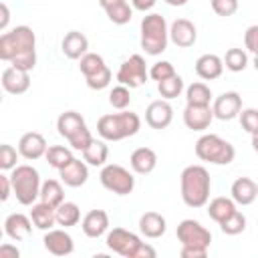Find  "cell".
Listing matches in <instances>:
<instances>
[{
  "label": "cell",
  "mask_w": 258,
  "mask_h": 258,
  "mask_svg": "<svg viewBox=\"0 0 258 258\" xmlns=\"http://www.w3.org/2000/svg\"><path fill=\"white\" fill-rule=\"evenodd\" d=\"M179 254H181V258H206V256H208V250H202V248H187V246H181Z\"/></svg>",
  "instance_id": "7dc6e473"
},
{
  "label": "cell",
  "mask_w": 258,
  "mask_h": 258,
  "mask_svg": "<svg viewBox=\"0 0 258 258\" xmlns=\"http://www.w3.org/2000/svg\"><path fill=\"white\" fill-rule=\"evenodd\" d=\"M58 177L69 187H81L89 179V165L77 157H73L64 167L58 169Z\"/></svg>",
  "instance_id": "ffe728a7"
},
{
  "label": "cell",
  "mask_w": 258,
  "mask_h": 258,
  "mask_svg": "<svg viewBox=\"0 0 258 258\" xmlns=\"http://www.w3.org/2000/svg\"><path fill=\"white\" fill-rule=\"evenodd\" d=\"M157 91H159L161 99L171 101V99H175V97L181 95V91H183V79L175 73V75H171L169 79L159 81V83H157Z\"/></svg>",
  "instance_id": "8d00e7d4"
},
{
  "label": "cell",
  "mask_w": 258,
  "mask_h": 258,
  "mask_svg": "<svg viewBox=\"0 0 258 258\" xmlns=\"http://www.w3.org/2000/svg\"><path fill=\"white\" fill-rule=\"evenodd\" d=\"M173 121V107L165 99L151 101L145 109V123L151 129H165Z\"/></svg>",
  "instance_id": "5bb4252c"
},
{
  "label": "cell",
  "mask_w": 258,
  "mask_h": 258,
  "mask_svg": "<svg viewBox=\"0 0 258 258\" xmlns=\"http://www.w3.org/2000/svg\"><path fill=\"white\" fill-rule=\"evenodd\" d=\"M105 244L111 252L123 256V258H155L157 252L153 246L143 242L137 234L125 230V228H113L107 230Z\"/></svg>",
  "instance_id": "277c9868"
},
{
  "label": "cell",
  "mask_w": 258,
  "mask_h": 258,
  "mask_svg": "<svg viewBox=\"0 0 258 258\" xmlns=\"http://www.w3.org/2000/svg\"><path fill=\"white\" fill-rule=\"evenodd\" d=\"M0 105H2V91H0Z\"/></svg>",
  "instance_id": "db71d44e"
},
{
  "label": "cell",
  "mask_w": 258,
  "mask_h": 258,
  "mask_svg": "<svg viewBox=\"0 0 258 258\" xmlns=\"http://www.w3.org/2000/svg\"><path fill=\"white\" fill-rule=\"evenodd\" d=\"M0 85L8 95H22L30 89V73L16 67H8L0 77Z\"/></svg>",
  "instance_id": "2e32d148"
},
{
  "label": "cell",
  "mask_w": 258,
  "mask_h": 258,
  "mask_svg": "<svg viewBox=\"0 0 258 258\" xmlns=\"http://www.w3.org/2000/svg\"><path fill=\"white\" fill-rule=\"evenodd\" d=\"M83 127H87V123H85L83 115L77 113V111H64V113H60L58 119H56V131H58V135L64 137L67 141H69L75 133H79Z\"/></svg>",
  "instance_id": "83f0119b"
},
{
  "label": "cell",
  "mask_w": 258,
  "mask_h": 258,
  "mask_svg": "<svg viewBox=\"0 0 258 258\" xmlns=\"http://www.w3.org/2000/svg\"><path fill=\"white\" fill-rule=\"evenodd\" d=\"M79 69L85 77V83L89 89L93 91H103L109 87L111 79H113V73L111 69L105 64V58L97 52H85L81 58H79Z\"/></svg>",
  "instance_id": "ba28073f"
},
{
  "label": "cell",
  "mask_w": 258,
  "mask_h": 258,
  "mask_svg": "<svg viewBox=\"0 0 258 258\" xmlns=\"http://www.w3.org/2000/svg\"><path fill=\"white\" fill-rule=\"evenodd\" d=\"M99 179H101L105 189H109L117 196H129L135 189L133 173L119 163H105L101 173H99Z\"/></svg>",
  "instance_id": "9c48e42d"
},
{
  "label": "cell",
  "mask_w": 258,
  "mask_h": 258,
  "mask_svg": "<svg viewBox=\"0 0 258 258\" xmlns=\"http://www.w3.org/2000/svg\"><path fill=\"white\" fill-rule=\"evenodd\" d=\"M91 141H93V135H91L89 127H83L79 133H75V135L69 139V145H71L73 149H77V151H83Z\"/></svg>",
  "instance_id": "ee69618b"
},
{
  "label": "cell",
  "mask_w": 258,
  "mask_h": 258,
  "mask_svg": "<svg viewBox=\"0 0 258 258\" xmlns=\"http://www.w3.org/2000/svg\"><path fill=\"white\" fill-rule=\"evenodd\" d=\"M44 157H46V163H48L50 167L60 169V167H64L75 155H73V151H71L69 147H64V145H50V147H46Z\"/></svg>",
  "instance_id": "e575fe53"
},
{
  "label": "cell",
  "mask_w": 258,
  "mask_h": 258,
  "mask_svg": "<svg viewBox=\"0 0 258 258\" xmlns=\"http://www.w3.org/2000/svg\"><path fill=\"white\" fill-rule=\"evenodd\" d=\"M234 210H236V204L232 202V198H224V196L214 198V200L208 204V216H210L216 224L224 222Z\"/></svg>",
  "instance_id": "d6a6232c"
},
{
  "label": "cell",
  "mask_w": 258,
  "mask_h": 258,
  "mask_svg": "<svg viewBox=\"0 0 258 258\" xmlns=\"http://www.w3.org/2000/svg\"><path fill=\"white\" fill-rule=\"evenodd\" d=\"M30 222L34 228L38 230H50L56 222H54V208L44 204V202H34L30 206Z\"/></svg>",
  "instance_id": "f546056e"
},
{
  "label": "cell",
  "mask_w": 258,
  "mask_h": 258,
  "mask_svg": "<svg viewBox=\"0 0 258 258\" xmlns=\"http://www.w3.org/2000/svg\"><path fill=\"white\" fill-rule=\"evenodd\" d=\"M42 242H44V248H46L52 256H69V254H73V250H75L73 236H71L69 232H64V230H54V228L46 230Z\"/></svg>",
  "instance_id": "d6986e66"
},
{
  "label": "cell",
  "mask_w": 258,
  "mask_h": 258,
  "mask_svg": "<svg viewBox=\"0 0 258 258\" xmlns=\"http://www.w3.org/2000/svg\"><path fill=\"white\" fill-rule=\"evenodd\" d=\"M256 36H258V26H256V24L248 26V30H246V34H244V44H246L248 52H252V54L258 50V42H256Z\"/></svg>",
  "instance_id": "f6af8a7d"
},
{
  "label": "cell",
  "mask_w": 258,
  "mask_h": 258,
  "mask_svg": "<svg viewBox=\"0 0 258 258\" xmlns=\"http://www.w3.org/2000/svg\"><path fill=\"white\" fill-rule=\"evenodd\" d=\"M167 230V220L165 216H161L159 212H145L139 218V232L149 238V240H157L165 234Z\"/></svg>",
  "instance_id": "d4e9b609"
},
{
  "label": "cell",
  "mask_w": 258,
  "mask_h": 258,
  "mask_svg": "<svg viewBox=\"0 0 258 258\" xmlns=\"http://www.w3.org/2000/svg\"><path fill=\"white\" fill-rule=\"evenodd\" d=\"M129 165L135 173L147 175L157 167V153L151 147H137L129 155Z\"/></svg>",
  "instance_id": "cb8c5ba5"
},
{
  "label": "cell",
  "mask_w": 258,
  "mask_h": 258,
  "mask_svg": "<svg viewBox=\"0 0 258 258\" xmlns=\"http://www.w3.org/2000/svg\"><path fill=\"white\" fill-rule=\"evenodd\" d=\"M212 177L204 165H187L179 173V191L187 208H204L210 200Z\"/></svg>",
  "instance_id": "7a4b0ae2"
},
{
  "label": "cell",
  "mask_w": 258,
  "mask_h": 258,
  "mask_svg": "<svg viewBox=\"0 0 258 258\" xmlns=\"http://www.w3.org/2000/svg\"><path fill=\"white\" fill-rule=\"evenodd\" d=\"M167 38L179 48H189L198 40V28L187 18H175L167 26Z\"/></svg>",
  "instance_id": "7c38bea8"
},
{
  "label": "cell",
  "mask_w": 258,
  "mask_h": 258,
  "mask_svg": "<svg viewBox=\"0 0 258 258\" xmlns=\"http://www.w3.org/2000/svg\"><path fill=\"white\" fill-rule=\"evenodd\" d=\"M46 139L38 133V131H28V133H24L20 139H18V153H20V157H24V159H28V161H36V159H40V157H44V153H46Z\"/></svg>",
  "instance_id": "9a60e30c"
},
{
  "label": "cell",
  "mask_w": 258,
  "mask_h": 258,
  "mask_svg": "<svg viewBox=\"0 0 258 258\" xmlns=\"http://www.w3.org/2000/svg\"><path fill=\"white\" fill-rule=\"evenodd\" d=\"M109 103H111V107L117 109V111L127 109L129 103H131V89L125 87V85H117V87H113L111 93H109Z\"/></svg>",
  "instance_id": "f35d334b"
},
{
  "label": "cell",
  "mask_w": 258,
  "mask_h": 258,
  "mask_svg": "<svg viewBox=\"0 0 258 258\" xmlns=\"http://www.w3.org/2000/svg\"><path fill=\"white\" fill-rule=\"evenodd\" d=\"M157 0H131V8L139 10V12H149L155 6Z\"/></svg>",
  "instance_id": "681fc988"
},
{
  "label": "cell",
  "mask_w": 258,
  "mask_h": 258,
  "mask_svg": "<svg viewBox=\"0 0 258 258\" xmlns=\"http://www.w3.org/2000/svg\"><path fill=\"white\" fill-rule=\"evenodd\" d=\"M194 151L200 161H206L212 165H230L236 157L234 145L216 133H204L196 141Z\"/></svg>",
  "instance_id": "5b68a950"
},
{
  "label": "cell",
  "mask_w": 258,
  "mask_h": 258,
  "mask_svg": "<svg viewBox=\"0 0 258 258\" xmlns=\"http://www.w3.org/2000/svg\"><path fill=\"white\" fill-rule=\"evenodd\" d=\"M214 121V113L210 105H185L183 109V125L191 131H206Z\"/></svg>",
  "instance_id": "e0dca14e"
},
{
  "label": "cell",
  "mask_w": 258,
  "mask_h": 258,
  "mask_svg": "<svg viewBox=\"0 0 258 258\" xmlns=\"http://www.w3.org/2000/svg\"><path fill=\"white\" fill-rule=\"evenodd\" d=\"M147 75H149V79H153V81L159 83V81L169 79L171 75H175V69H173V64L169 60H157V62L151 64V69L147 71Z\"/></svg>",
  "instance_id": "b9f144b4"
},
{
  "label": "cell",
  "mask_w": 258,
  "mask_h": 258,
  "mask_svg": "<svg viewBox=\"0 0 258 258\" xmlns=\"http://www.w3.org/2000/svg\"><path fill=\"white\" fill-rule=\"evenodd\" d=\"M230 198L236 206H250L258 198V185L252 177H238L230 187Z\"/></svg>",
  "instance_id": "44dd1931"
},
{
  "label": "cell",
  "mask_w": 258,
  "mask_h": 258,
  "mask_svg": "<svg viewBox=\"0 0 258 258\" xmlns=\"http://www.w3.org/2000/svg\"><path fill=\"white\" fill-rule=\"evenodd\" d=\"M210 6H212V10H214L218 16L228 18V16L236 14V10H238V0H210Z\"/></svg>",
  "instance_id": "7bdbcfd3"
},
{
  "label": "cell",
  "mask_w": 258,
  "mask_h": 258,
  "mask_svg": "<svg viewBox=\"0 0 258 258\" xmlns=\"http://www.w3.org/2000/svg\"><path fill=\"white\" fill-rule=\"evenodd\" d=\"M0 60L10 62V67L32 71L36 67V36L26 24L14 26L12 30L0 34Z\"/></svg>",
  "instance_id": "6da1fadb"
},
{
  "label": "cell",
  "mask_w": 258,
  "mask_h": 258,
  "mask_svg": "<svg viewBox=\"0 0 258 258\" xmlns=\"http://www.w3.org/2000/svg\"><path fill=\"white\" fill-rule=\"evenodd\" d=\"M20 256V250L16 244H0V258H18Z\"/></svg>",
  "instance_id": "c3c4849f"
},
{
  "label": "cell",
  "mask_w": 258,
  "mask_h": 258,
  "mask_svg": "<svg viewBox=\"0 0 258 258\" xmlns=\"http://www.w3.org/2000/svg\"><path fill=\"white\" fill-rule=\"evenodd\" d=\"M10 24V8L8 4L0 2V30H6Z\"/></svg>",
  "instance_id": "f907efd6"
},
{
  "label": "cell",
  "mask_w": 258,
  "mask_h": 258,
  "mask_svg": "<svg viewBox=\"0 0 258 258\" xmlns=\"http://www.w3.org/2000/svg\"><path fill=\"white\" fill-rule=\"evenodd\" d=\"M12 194V185H10V175H6L4 171H0V202H6Z\"/></svg>",
  "instance_id": "bcb514c9"
},
{
  "label": "cell",
  "mask_w": 258,
  "mask_h": 258,
  "mask_svg": "<svg viewBox=\"0 0 258 258\" xmlns=\"http://www.w3.org/2000/svg\"><path fill=\"white\" fill-rule=\"evenodd\" d=\"M60 50L67 58L79 60L85 52H89V38L79 30H71L64 34V38L60 42Z\"/></svg>",
  "instance_id": "603a6c76"
},
{
  "label": "cell",
  "mask_w": 258,
  "mask_h": 258,
  "mask_svg": "<svg viewBox=\"0 0 258 258\" xmlns=\"http://www.w3.org/2000/svg\"><path fill=\"white\" fill-rule=\"evenodd\" d=\"M242 109V97L236 93V91H226L222 95H218L214 99V105H212V113H214V119H220V121H232L238 117Z\"/></svg>",
  "instance_id": "4fadbf2b"
},
{
  "label": "cell",
  "mask_w": 258,
  "mask_h": 258,
  "mask_svg": "<svg viewBox=\"0 0 258 258\" xmlns=\"http://www.w3.org/2000/svg\"><path fill=\"white\" fill-rule=\"evenodd\" d=\"M238 117H240L242 129H244L246 133H250V135H256V131H258V111H256L254 107L240 109Z\"/></svg>",
  "instance_id": "60d3db41"
},
{
  "label": "cell",
  "mask_w": 258,
  "mask_h": 258,
  "mask_svg": "<svg viewBox=\"0 0 258 258\" xmlns=\"http://www.w3.org/2000/svg\"><path fill=\"white\" fill-rule=\"evenodd\" d=\"M18 149L8 145V143H0V171H10L12 167L18 165Z\"/></svg>",
  "instance_id": "ab89813d"
},
{
  "label": "cell",
  "mask_w": 258,
  "mask_h": 258,
  "mask_svg": "<svg viewBox=\"0 0 258 258\" xmlns=\"http://www.w3.org/2000/svg\"><path fill=\"white\" fill-rule=\"evenodd\" d=\"M167 6H185L189 0H163Z\"/></svg>",
  "instance_id": "816d5d0a"
},
{
  "label": "cell",
  "mask_w": 258,
  "mask_h": 258,
  "mask_svg": "<svg viewBox=\"0 0 258 258\" xmlns=\"http://www.w3.org/2000/svg\"><path fill=\"white\" fill-rule=\"evenodd\" d=\"M224 67L232 73H242L248 67V52L244 48H228L224 58H222Z\"/></svg>",
  "instance_id": "d590c367"
},
{
  "label": "cell",
  "mask_w": 258,
  "mask_h": 258,
  "mask_svg": "<svg viewBox=\"0 0 258 258\" xmlns=\"http://www.w3.org/2000/svg\"><path fill=\"white\" fill-rule=\"evenodd\" d=\"M99 6L105 10L107 18L113 22V24H127L131 22L133 18V8L127 0H99Z\"/></svg>",
  "instance_id": "484cf974"
},
{
  "label": "cell",
  "mask_w": 258,
  "mask_h": 258,
  "mask_svg": "<svg viewBox=\"0 0 258 258\" xmlns=\"http://www.w3.org/2000/svg\"><path fill=\"white\" fill-rule=\"evenodd\" d=\"M147 79H149V75H147L145 58L141 54H131L129 58H125L117 71V83L125 85L129 89H137V87L145 85Z\"/></svg>",
  "instance_id": "8fae6325"
},
{
  "label": "cell",
  "mask_w": 258,
  "mask_h": 258,
  "mask_svg": "<svg viewBox=\"0 0 258 258\" xmlns=\"http://www.w3.org/2000/svg\"><path fill=\"white\" fill-rule=\"evenodd\" d=\"M83 153V161L87 165H95V167H103L109 159V145L105 143V139H95L81 151Z\"/></svg>",
  "instance_id": "f1b7e54d"
},
{
  "label": "cell",
  "mask_w": 258,
  "mask_h": 258,
  "mask_svg": "<svg viewBox=\"0 0 258 258\" xmlns=\"http://www.w3.org/2000/svg\"><path fill=\"white\" fill-rule=\"evenodd\" d=\"M54 222L62 228H73L81 222V208L75 202H60L54 208Z\"/></svg>",
  "instance_id": "4dcf8cb0"
},
{
  "label": "cell",
  "mask_w": 258,
  "mask_h": 258,
  "mask_svg": "<svg viewBox=\"0 0 258 258\" xmlns=\"http://www.w3.org/2000/svg\"><path fill=\"white\" fill-rule=\"evenodd\" d=\"M2 228H4V234H6L10 240H14V242H24V240L32 234L30 216H26V214H22V212L10 214V216L4 220Z\"/></svg>",
  "instance_id": "ac0fdd59"
},
{
  "label": "cell",
  "mask_w": 258,
  "mask_h": 258,
  "mask_svg": "<svg viewBox=\"0 0 258 258\" xmlns=\"http://www.w3.org/2000/svg\"><path fill=\"white\" fill-rule=\"evenodd\" d=\"M212 97H214L212 95V89L206 83H202V81L191 83L185 89V101H187V105H210Z\"/></svg>",
  "instance_id": "836d02e7"
},
{
  "label": "cell",
  "mask_w": 258,
  "mask_h": 258,
  "mask_svg": "<svg viewBox=\"0 0 258 258\" xmlns=\"http://www.w3.org/2000/svg\"><path fill=\"white\" fill-rule=\"evenodd\" d=\"M2 236H4V228L0 226V242H2Z\"/></svg>",
  "instance_id": "f5cc1de1"
},
{
  "label": "cell",
  "mask_w": 258,
  "mask_h": 258,
  "mask_svg": "<svg viewBox=\"0 0 258 258\" xmlns=\"http://www.w3.org/2000/svg\"><path fill=\"white\" fill-rule=\"evenodd\" d=\"M38 200L56 208L60 202H64V189H62V183L56 181V179H46V181H40V191H38Z\"/></svg>",
  "instance_id": "1f68e13d"
},
{
  "label": "cell",
  "mask_w": 258,
  "mask_h": 258,
  "mask_svg": "<svg viewBox=\"0 0 258 258\" xmlns=\"http://www.w3.org/2000/svg\"><path fill=\"white\" fill-rule=\"evenodd\" d=\"M220 226V230L224 232V234H228V236H238V234H242L244 230H246V216L240 212V210H234L224 222H220L218 224Z\"/></svg>",
  "instance_id": "74e56055"
},
{
  "label": "cell",
  "mask_w": 258,
  "mask_h": 258,
  "mask_svg": "<svg viewBox=\"0 0 258 258\" xmlns=\"http://www.w3.org/2000/svg\"><path fill=\"white\" fill-rule=\"evenodd\" d=\"M175 236H177L179 244L181 246H187V248L210 250V244H212V232L206 226H202L198 220H194V218L181 220L177 224Z\"/></svg>",
  "instance_id": "30bf717a"
},
{
  "label": "cell",
  "mask_w": 258,
  "mask_h": 258,
  "mask_svg": "<svg viewBox=\"0 0 258 258\" xmlns=\"http://www.w3.org/2000/svg\"><path fill=\"white\" fill-rule=\"evenodd\" d=\"M194 69H196V75H198L200 79H204V81H214V79L222 77V73H224V62H222V58H220L218 54L206 52V54H202V56L196 60Z\"/></svg>",
  "instance_id": "4316f807"
},
{
  "label": "cell",
  "mask_w": 258,
  "mask_h": 258,
  "mask_svg": "<svg viewBox=\"0 0 258 258\" xmlns=\"http://www.w3.org/2000/svg\"><path fill=\"white\" fill-rule=\"evenodd\" d=\"M81 228L87 238H101L109 230V214L105 210H91L85 214Z\"/></svg>",
  "instance_id": "7402d4cb"
},
{
  "label": "cell",
  "mask_w": 258,
  "mask_h": 258,
  "mask_svg": "<svg viewBox=\"0 0 258 258\" xmlns=\"http://www.w3.org/2000/svg\"><path fill=\"white\" fill-rule=\"evenodd\" d=\"M141 48L145 50V54L149 56H157L161 54L165 48H167V20L157 14V12H151V14H145L143 20H141Z\"/></svg>",
  "instance_id": "52a82bcc"
},
{
  "label": "cell",
  "mask_w": 258,
  "mask_h": 258,
  "mask_svg": "<svg viewBox=\"0 0 258 258\" xmlns=\"http://www.w3.org/2000/svg\"><path fill=\"white\" fill-rule=\"evenodd\" d=\"M141 129V117L133 111H119V113H107L101 115L97 121V133L105 141H121L127 137H133Z\"/></svg>",
  "instance_id": "3957f363"
},
{
  "label": "cell",
  "mask_w": 258,
  "mask_h": 258,
  "mask_svg": "<svg viewBox=\"0 0 258 258\" xmlns=\"http://www.w3.org/2000/svg\"><path fill=\"white\" fill-rule=\"evenodd\" d=\"M10 185H12V194L16 196L18 204L32 206L38 200L40 173L36 167L28 165V163H20L10 169Z\"/></svg>",
  "instance_id": "8992f818"
}]
</instances>
